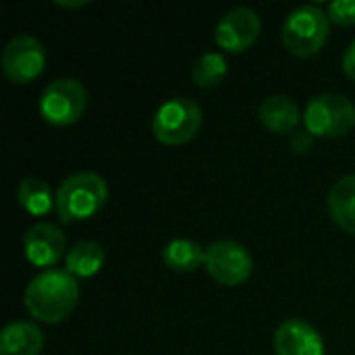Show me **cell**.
<instances>
[{"instance_id": "30bf717a", "label": "cell", "mask_w": 355, "mask_h": 355, "mask_svg": "<svg viewBox=\"0 0 355 355\" xmlns=\"http://www.w3.org/2000/svg\"><path fill=\"white\" fill-rule=\"evenodd\" d=\"M23 248L29 264L50 270L62 260L67 252V237L56 225L37 223L27 229L23 237Z\"/></svg>"}, {"instance_id": "277c9868", "label": "cell", "mask_w": 355, "mask_h": 355, "mask_svg": "<svg viewBox=\"0 0 355 355\" xmlns=\"http://www.w3.org/2000/svg\"><path fill=\"white\" fill-rule=\"evenodd\" d=\"M304 125L312 137H343L355 127V104L343 94L314 96L306 106Z\"/></svg>"}, {"instance_id": "ffe728a7", "label": "cell", "mask_w": 355, "mask_h": 355, "mask_svg": "<svg viewBox=\"0 0 355 355\" xmlns=\"http://www.w3.org/2000/svg\"><path fill=\"white\" fill-rule=\"evenodd\" d=\"M343 73L355 81V40L352 42V46L345 50V54H343Z\"/></svg>"}, {"instance_id": "44dd1931", "label": "cell", "mask_w": 355, "mask_h": 355, "mask_svg": "<svg viewBox=\"0 0 355 355\" xmlns=\"http://www.w3.org/2000/svg\"><path fill=\"white\" fill-rule=\"evenodd\" d=\"M310 144H312V135H310L308 131H304V133H295L291 148H293L295 152H306V150L310 148Z\"/></svg>"}, {"instance_id": "6da1fadb", "label": "cell", "mask_w": 355, "mask_h": 355, "mask_svg": "<svg viewBox=\"0 0 355 355\" xmlns=\"http://www.w3.org/2000/svg\"><path fill=\"white\" fill-rule=\"evenodd\" d=\"M79 302V283L67 270L50 268L29 281L25 289L27 312L46 324H58L71 316Z\"/></svg>"}, {"instance_id": "4fadbf2b", "label": "cell", "mask_w": 355, "mask_h": 355, "mask_svg": "<svg viewBox=\"0 0 355 355\" xmlns=\"http://www.w3.org/2000/svg\"><path fill=\"white\" fill-rule=\"evenodd\" d=\"M42 349L44 333L33 322H10L0 335V355H40Z\"/></svg>"}, {"instance_id": "9c48e42d", "label": "cell", "mask_w": 355, "mask_h": 355, "mask_svg": "<svg viewBox=\"0 0 355 355\" xmlns=\"http://www.w3.org/2000/svg\"><path fill=\"white\" fill-rule=\"evenodd\" d=\"M262 29V21L252 8H233L229 10L214 29V42L220 50L241 54L250 50Z\"/></svg>"}, {"instance_id": "d6986e66", "label": "cell", "mask_w": 355, "mask_h": 355, "mask_svg": "<svg viewBox=\"0 0 355 355\" xmlns=\"http://www.w3.org/2000/svg\"><path fill=\"white\" fill-rule=\"evenodd\" d=\"M327 15L331 23L341 25V27H352L355 25V0H335L329 4Z\"/></svg>"}, {"instance_id": "52a82bcc", "label": "cell", "mask_w": 355, "mask_h": 355, "mask_svg": "<svg viewBox=\"0 0 355 355\" xmlns=\"http://www.w3.org/2000/svg\"><path fill=\"white\" fill-rule=\"evenodd\" d=\"M204 266L216 283L225 287H239L252 277L254 260L243 245L223 239L210 243V248L206 250Z\"/></svg>"}, {"instance_id": "e0dca14e", "label": "cell", "mask_w": 355, "mask_h": 355, "mask_svg": "<svg viewBox=\"0 0 355 355\" xmlns=\"http://www.w3.org/2000/svg\"><path fill=\"white\" fill-rule=\"evenodd\" d=\"M104 266V250L96 241H79L67 254V272L75 279H89Z\"/></svg>"}, {"instance_id": "8fae6325", "label": "cell", "mask_w": 355, "mask_h": 355, "mask_svg": "<svg viewBox=\"0 0 355 355\" xmlns=\"http://www.w3.org/2000/svg\"><path fill=\"white\" fill-rule=\"evenodd\" d=\"M277 355H324L320 333L306 320H285L275 333Z\"/></svg>"}, {"instance_id": "2e32d148", "label": "cell", "mask_w": 355, "mask_h": 355, "mask_svg": "<svg viewBox=\"0 0 355 355\" xmlns=\"http://www.w3.org/2000/svg\"><path fill=\"white\" fill-rule=\"evenodd\" d=\"M17 200L21 208L31 216H46L52 208H56V193H52L46 181L35 177H27L19 183Z\"/></svg>"}, {"instance_id": "7402d4cb", "label": "cell", "mask_w": 355, "mask_h": 355, "mask_svg": "<svg viewBox=\"0 0 355 355\" xmlns=\"http://www.w3.org/2000/svg\"><path fill=\"white\" fill-rule=\"evenodd\" d=\"M58 6H64V8H79V6H85L87 2L85 0H79V2H56Z\"/></svg>"}, {"instance_id": "7c38bea8", "label": "cell", "mask_w": 355, "mask_h": 355, "mask_svg": "<svg viewBox=\"0 0 355 355\" xmlns=\"http://www.w3.org/2000/svg\"><path fill=\"white\" fill-rule=\"evenodd\" d=\"M258 116H260V123L277 135L293 133L300 121L304 119L300 112V106L289 96H268L260 104Z\"/></svg>"}, {"instance_id": "9a60e30c", "label": "cell", "mask_w": 355, "mask_h": 355, "mask_svg": "<svg viewBox=\"0 0 355 355\" xmlns=\"http://www.w3.org/2000/svg\"><path fill=\"white\" fill-rule=\"evenodd\" d=\"M162 260L175 272H196L206 264V250L191 239H173L164 245Z\"/></svg>"}, {"instance_id": "8992f818", "label": "cell", "mask_w": 355, "mask_h": 355, "mask_svg": "<svg viewBox=\"0 0 355 355\" xmlns=\"http://www.w3.org/2000/svg\"><path fill=\"white\" fill-rule=\"evenodd\" d=\"M87 108V92L77 79H56L40 96V114L54 127L77 123Z\"/></svg>"}, {"instance_id": "5b68a950", "label": "cell", "mask_w": 355, "mask_h": 355, "mask_svg": "<svg viewBox=\"0 0 355 355\" xmlns=\"http://www.w3.org/2000/svg\"><path fill=\"white\" fill-rule=\"evenodd\" d=\"M202 127V108L191 98H173L164 102L154 119L152 133L164 146H183L196 137Z\"/></svg>"}, {"instance_id": "5bb4252c", "label": "cell", "mask_w": 355, "mask_h": 355, "mask_svg": "<svg viewBox=\"0 0 355 355\" xmlns=\"http://www.w3.org/2000/svg\"><path fill=\"white\" fill-rule=\"evenodd\" d=\"M329 212L349 235H355V175L343 177L329 191Z\"/></svg>"}, {"instance_id": "3957f363", "label": "cell", "mask_w": 355, "mask_h": 355, "mask_svg": "<svg viewBox=\"0 0 355 355\" xmlns=\"http://www.w3.org/2000/svg\"><path fill=\"white\" fill-rule=\"evenodd\" d=\"M331 31V19L329 15L314 4H304L293 8L285 23H283V44L285 48L300 58H310L318 54Z\"/></svg>"}, {"instance_id": "7a4b0ae2", "label": "cell", "mask_w": 355, "mask_h": 355, "mask_svg": "<svg viewBox=\"0 0 355 355\" xmlns=\"http://www.w3.org/2000/svg\"><path fill=\"white\" fill-rule=\"evenodd\" d=\"M108 200L106 181L98 173H75L67 177L56 189V214L58 220L69 225L96 216Z\"/></svg>"}, {"instance_id": "ba28073f", "label": "cell", "mask_w": 355, "mask_h": 355, "mask_svg": "<svg viewBox=\"0 0 355 355\" xmlns=\"http://www.w3.org/2000/svg\"><path fill=\"white\" fill-rule=\"evenodd\" d=\"M2 73L15 85L37 79L46 67V48L33 35H17L2 50Z\"/></svg>"}, {"instance_id": "ac0fdd59", "label": "cell", "mask_w": 355, "mask_h": 355, "mask_svg": "<svg viewBox=\"0 0 355 355\" xmlns=\"http://www.w3.org/2000/svg\"><path fill=\"white\" fill-rule=\"evenodd\" d=\"M227 71H229L227 58L220 52H206L193 62L191 77H193V83L198 87L210 89V87H216L225 81Z\"/></svg>"}]
</instances>
